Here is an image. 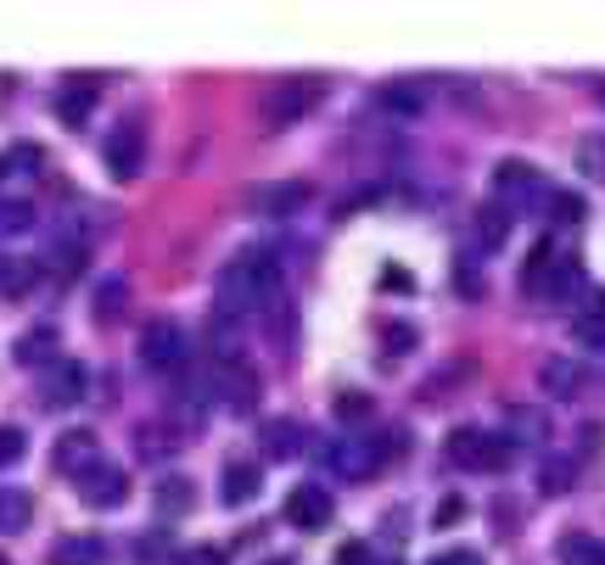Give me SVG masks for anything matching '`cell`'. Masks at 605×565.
I'll return each mask as SVG.
<instances>
[{"instance_id": "1", "label": "cell", "mask_w": 605, "mask_h": 565, "mask_svg": "<svg viewBox=\"0 0 605 565\" xmlns=\"http://www.w3.org/2000/svg\"><path fill=\"white\" fill-rule=\"evenodd\" d=\"M275 286H281V263L264 252V247H252V252H241L236 263H225L219 269V286H213V308H219V320H241V314H258L270 297H275Z\"/></svg>"}, {"instance_id": "2", "label": "cell", "mask_w": 605, "mask_h": 565, "mask_svg": "<svg viewBox=\"0 0 605 565\" xmlns=\"http://www.w3.org/2000/svg\"><path fill=\"white\" fill-rule=\"evenodd\" d=\"M393 448L376 437V431H342L331 448H325V464L336 470V477H354V482H365V477H376L382 470V459H387Z\"/></svg>"}, {"instance_id": "3", "label": "cell", "mask_w": 605, "mask_h": 565, "mask_svg": "<svg viewBox=\"0 0 605 565\" xmlns=\"http://www.w3.org/2000/svg\"><path fill=\"white\" fill-rule=\"evenodd\" d=\"M510 453H515L510 431L460 426V431L449 437V464H466V470H499V464H510Z\"/></svg>"}, {"instance_id": "4", "label": "cell", "mask_w": 605, "mask_h": 565, "mask_svg": "<svg viewBox=\"0 0 605 565\" xmlns=\"http://www.w3.org/2000/svg\"><path fill=\"white\" fill-rule=\"evenodd\" d=\"M325 96V79H286V84H270L264 90V118L281 129V124H298L314 102Z\"/></svg>"}, {"instance_id": "5", "label": "cell", "mask_w": 605, "mask_h": 565, "mask_svg": "<svg viewBox=\"0 0 605 565\" xmlns=\"http://www.w3.org/2000/svg\"><path fill=\"white\" fill-rule=\"evenodd\" d=\"M186 358H191V342H186V331L175 320H152L140 331V364L146 369H180Z\"/></svg>"}, {"instance_id": "6", "label": "cell", "mask_w": 605, "mask_h": 565, "mask_svg": "<svg viewBox=\"0 0 605 565\" xmlns=\"http://www.w3.org/2000/svg\"><path fill=\"white\" fill-rule=\"evenodd\" d=\"M73 488H79V499L91 504V510H118L129 499V477H124L118 464H107V459H96L91 470H79Z\"/></svg>"}, {"instance_id": "7", "label": "cell", "mask_w": 605, "mask_h": 565, "mask_svg": "<svg viewBox=\"0 0 605 565\" xmlns=\"http://www.w3.org/2000/svg\"><path fill=\"white\" fill-rule=\"evenodd\" d=\"M102 157H107L113 179H135V174H140V157H146V129H140V118H118L113 135L102 140Z\"/></svg>"}, {"instance_id": "8", "label": "cell", "mask_w": 605, "mask_h": 565, "mask_svg": "<svg viewBox=\"0 0 605 565\" xmlns=\"http://www.w3.org/2000/svg\"><path fill=\"white\" fill-rule=\"evenodd\" d=\"M331 493L320 488V482H303V488H292L286 493V521L298 526V532H320V526H331Z\"/></svg>"}, {"instance_id": "9", "label": "cell", "mask_w": 605, "mask_h": 565, "mask_svg": "<svg viewBox=\"0 0 605 565\" xmlns=\"http://www.w3.org/2000/svg\"><path fill=\"white\" fill-rule=\"evenodd\" d=\"M51 565H107V537L96 532H67L51 543Z\"/></svg>"}, {"instance_id": "10", "label": "cell", "mask_w": 605, "mask_h": 565, "mask_svg": "<svg viewBox=\"0 0 605 565\" xmlns=\"http://www.w3.org/2000/svg\"><path fill=\"white\" fill-rule=\"evenodd\" d=\"M493 191H499V208L510 202V208H522V202H533L539 197V179H533V168L528 163H499V174H493Z\"/></svg>"}, {"instance_id": "11", "label": "cell", "mask_w": 605, "mask_h": 565, "mask_svg": "<svg viewBox=\"0 0 605 565\" xmlns=\"http://www.w3.org/2000/svg\"><path fill=\"white\" fill-rule=\"evenodd\" d=\"M51 409L56 404H79L84 398V364H73V358H56L51 369H45V393H40Z\"/></svg>"}, {"instance_id": "12", "label": "cell", "mask_w": 605, "mask_h": 565, "mask_svg": "<svg viewBox=\"0 0 605 565\" xmlns=\"http://www.w3.org/2000/svg\"><path fill=\"white\" fill-rule=\"evenodd\" d=\"M219 398H225L230 409H252V404H258V375H252L247 364L225 358V364H219Z\"/></svg>"}, {"instance_id": "13", "label": "cell", "mask_w": 605, "mask_h": 565, "mask_svg": "<svg viewBox=\"0 0 605 565\" xmlns=\"http://www.w3.org/2000/svg\"><path fill=\"white\" fill-rule=\"evenodd\" d=\"M539 387H544L550 398H561V404H566V398H577V393H583V369H577L572 358H544V364H539Z\"/></svg>"}, {"instance_id": "14", "label": "cell", "mask_w": 605, "mask_h": 565, "mask_svg": "<svg viewBox=\"0 0 605 565\" xmlns=\"http://www.w3.org/2000/svg\"><path fill=\"white\" fill-rule=\"evenodd\" d=\"M561 258H566V252H561L550 236L533 247V258H528V269H522V292H528V297H544V286H550V274H555Z\"/></svg>"}, {"instance_id": "15", "label": "cell", "mask_w": 605, "mask_h": 565, "mask_svg": "<svg viewBox=\"0 0 605 565\" xmlns=\"http://www.w3.org/2000/svg\"><path fill=\"white\" fill-rule=\"evenodd\" d=\"M309 197H314V191H309L303 179H286V185H258V191H252V202L264 208V213H298Z\"/></svg>"}, {"instance_id": "16", "label": "cell", "mask_w": 605, "mask_h": 565, "mask_svg": "<svg viewBox=\"0 0 605 565\" xmlns=\"http://www.w3.org/2000/svg\"><path fill=\"white\" fill-rule=\"evenodd\" d=\"M258 488H264V477H258V464H225V482H219V499L236 510V504H252L258 499Z\"/></svg>"}, {"instance_id": "17", "label": "cell", "mask_w": 605, "mask_h": 565, "mask_svg": "<svg viewBox=\"0 0 605 565\" xmlns=\"http://www.w3.org/2000/svg\"><path fill=\"white\" fill-rule=\"evenodd\" d=\"M56 464L67 470V477L91 470V464H96V437H91V431H67V437L56 442Z\"/></svg>"}, {"instance_id": "18", "label": "cell", "mask_w": 605, "mask_h": 565, "mask_svg": "<svg viewBox=\"0 0 605 565\" xmlns=\"http://www.w3.org/2000/svg\"><path fill=\"white\" fill-rule=\"evenodd\" d=\"M264 453L270 459H298L303 453V426L298 420H270L264 426Z\"/></svg>"}, {"instance_id": "19", "label": "cell", "mask_w": 605, "mask_h": 565, "mask_svg": "<svg viewBox=\"0 0 605 565\" xmlns=\"http://www.w3.org/2000/svg\"><path fill=\"white\" fill-rule=\"evenodd\" d=\"M91 107H96V84H67V90H56V113H62V124H84L91 118Z\"/></svg>"}, {"instance_id": "20", "label": "cell", "mask_w": 605, "mask_h": 565, "mask_svg": "<svg viewBox=\"0 0 605 565\" xmlns=\"http://www.w3.org/2000/svg\"><path fill=\"white\" fill-rule=\"evenodd\" d=\"M34 521V499L23 488H0V532H29Z\"/></svg>"}, {"instance_id": "21", "label": "cell", "mask_w": 605, "mask_h": 565, "mask_svg": "<svg viewBox=\"0 0 605 565\" xmlns=\"http://www.w3.org/2000/svg\"><path fill=\"white\" fill-rule=\"evenodd\" d=\"M577 342H588V347H605V292H588V303L577 308Z\"/></svg>"}, {"instance_id": "22", "label": "cell", "mask_w": 605, "mask_h": 565, "mask_svg": "<svg viewBox=\"0 0 605 565\" xmlns=\"http://www.w3.org/2000/svg\"><path fill=\"white\" fill-rule=\"evenodd\" d=\"M510 208H499V202H488V208H477V236H482V247L493 252V247H504L510 241Z\"/></svg>"}, {"instance_id": "23", "label": "cell", "mask_w": 605, "mask_h": 565, "mask_svg": "<svg viewBox=\"0 0 605 565\" xmlns=\"http://www.w3.org/2000/svg\"><path fill=\"white\" fill-rule=\"evenodd\" d=\"M34 280H40V263H29V258H7V263H0V297H23Z\"/></svg>"}, {"instance_id": "24", "label": "cell", "mask_w": 605, "mask_h": 565, "mask_svg": "<svg viewBox=\"0 0 605 565\" xmlns=\"http://www.w3.org/2000/svg\"><path fill=\"white\" fill-rule=\"evenodd\" d=\"M191 504H197V488H191L186 477H163V482H157V510H163V515H186Z\"/></svg>"}, {"instance_id": "25", "label": "cell", "mask_w": 605, "mask_h": 565, "mask_svg": "<svg viewBox=\"0 0 605 565\" xmlns=\"http://www.w3.org/2000/svg\"><path fill=\"white\" fill-rule=\"evenodd\" d=\"M577 292H583V269H577L572 258H561L555 274H550V286H544V297H550V303H577Z\"/></svg>"}, {"instance_id": "26", "label": "cell", "mask_w": 605, "mask_h": 565, "mask_svg": "<svg viewBox=\"0 0 605 565\" xmlns=\"http://www.w3.org/2000/svg\"><path fill=\"white\" fill-rule=\"evenodd\" d=\"M561 565H605V543H594L583 532H566L561 537Z\"/></svg>"}, {"instance_id": "27", "label": "cell", "mask_w": 605, "mask_h": 565, "mask_svg": "<svg viewBox=\"0 0 605 565\" xmlns=\"http://www.w3.org/2000/svg\"><path fill=\"white\" fill-rule=\"evenodd\" d=\"M18 364H56V347H51V331H29L18 342Z\"/></svg>"}, {"instance_id": "28", "label": "cell", "mask_w": 605, "mask_h": 565, "mask_svg": "<svg viewBox=\"0 0 605 565\" xmlns=\"http://www.w3.org/2000/svg\"><path fill=\"white\" fill-rule=\"evenodd\" d=\"M577 168L588 179H605V135H583L577 140Z\"/></svg>"}, {"instance_id": "29", "label": "cell", "mask_w": 605, "mask_h": 565, "mask_svg": "<svg viewBox=\"0 0 605 565\" xmlns=\"http://www.w3.org/2000/svg\"><path fill=\"white\" fill-rule=\"evenodd\" d=\"M382 102H387L393 113H420V84H387Z\"/></svg>"}, {"instance_id": "30", "label": "cell", "mask_w": 605, "mask_h": 565, "mask_svg": "<svg viewBox=\"0 0 605 565\" xmlns=\"http://www.w3.org/2000/svg\"><path fill=\"white\" fill-rule=\"evenodd\" d=\"M29 453V437L18 431V426H0V470H7V464H18Z\"/></svg>"}, {"instance_id": "31", "label": "cell", "mask_w": 605, "mask_h": 565, "mask_svg": "<svg viewBox=\"0 0 605 565\" xmlns=\"http://www.w3.org/2000/svg\"><path fill=\"white\" fill-rule=\"evenodd\" d=\"M29 224H34V208H29V202H0V236L29 230Z\"/></svg>"}, {"instance_id": "32", "label": "cell", "mask_w": 605, "mask_h": 565, "mask_svg": "<svg viewBox=\"0 0 605 565\" xmlns=\"http://www.w3.org/2000/svg\"><path fill=\"white\" fill-rule=\"evenodd\" d=\"M539 488H544L550 499H555V493H566V488H572V464H566V459H550V464H544V482H539Z\"/></svg>"}, {"instance_id": "33", "label": "cell", "mask_w": 605, "mask_h": 565, "mask_svg": "<svg viewBox=\"0 0 605 565\" xmlns=\"http://www.w3.org/2000/svg\"><path fill=\"white\" fill-rule=\"evenodd\" d=\"M409 347H415V325L393 320V325H387V358H404Z\"/></svg>"}, {"instance_id": "34", "label": "cell", "mask_w": 605, "mask_h": 565, "mask_svg": "<svg viewBox=\"0 0 605 565\" xmlns=\"http://www.w3.org/2000/svg\"><path fill=\"white\" fill-rule=\"evenodd\" d=\"M550 208H555V219H561V224H577V219H583V197H572V191H555V197H550Z\"/></svg>"}, {"instance_id": "35", "label": "cell", "mask_w": 605, "mask_h": 565, "mask_svg": "<svg viewBox=\"0 0 605 565\" xmlns=\"http://www.w3.org/2000/svg\"><path fill=\"white\" fill-rule=\"evenodd\" d=\"M96 314H102V320H118V314H124V280H113V286L102 292V303H96Z\"/></svg>"}, {"instance_id": "36", "label": "cell", "mask_w": 605, "mask_h": 565, "mask_svg": "<svg viewBox=\"0 0 605 565\" xmlns=\"http://www.w3.org/2000/svg\"><path fill=\"white\" fill-rule=\"evenodd\" d=\"M460 515H466V499H460V493H449V499L438 504V521H431V526H460Z\"/></svg>"}, {"instance_id": "37", "label": "cell", "mask_w": 605, "mask_h": 565, "mask_svg": "<svg viewBox=\"0 0 605 565\" xmlns=\"http://www.w3.org/2000/svg\"><path fill=\"white\" fill-rule=\"evenodd\" d=\"M426 565H482V554L477 548H444L438 559H426Z\"/></svg>"}, {"instance_id": "38", "label": "cell", "mask_w": 605, "mask_h": 565, "mask_svg": "<svg viewBox=\"0 0 605 565\" xmlns=\"http://www.w3.org/2000/svg\"><path fill=\"white\" fill-rule=\"evenodd\" d=\"M365 559H371L365 543H342V565H365Z\"/></svg>"}, {"instance_id": "39", "label": "cell", "mask_w": 605, "mask_h": 565, "mask_svg": "<svg viewBox=\"0 0 605 565\" xmlns=\"http://www.w3.org/2000/svg\"><path fill=\"white\" fill-rule=\"evenodd\" d=\"M336 409H342V415H348V420H354V415H365V409H371V404H365V398H359V393H348V398H342V404H336Z\"/></svg>"}, {"instance_id": "40", "label": "cell", "mask_w": 605, "mask_h": 565, "mask_svg": "<svg viewBox=\"0 0 605 565\" xmlns=\"http://www.w3.org/2000/svg\"><path fill=\"white\" fill-rule=\"evenodd\" d=\"M140 554L152 559V554H168V537H140Z\"/></svg>"}, {"instance_id": "41", "label": "cell", "mask_w": 605, "mask_h": 565, "mask_svg": "<svg viewBox=\"0 0 605 565\" xmlns=\"http://www.w3.org/2000/svg\"><path fill=\"white\" fill-rule=\"evenodd\" d=\"M186 565H225L213 548H197V554H186Z\"/></svg>"}, {"instance_id": "42", "label": "cell", "mask_w": 605, "mask_h": 565, "mask_svg": "<svg viewBox=\"0 0 605 565\" xmlns=\"http://www.w3.org/2000/svg\"><path fill=\"white\" fill-rule=\"evenodd\" d=\"M264 565H292V559H264Z\"/></svg>"}, {"instance_id": "43", "label": "cell", "mask_w": 605, "mask_h": 565, "mask_svg": "<svg viewBox=\"0 0 605 565\" xmlns=\"http://www.w3.org/2000/svg\"><path fill=\"white\" fill-rule=\"evenodd\" d=\"M0 174H7V157H0Z\"/></svg>"}, {"instance_id": "44", "label": "cell", "mask_w": 605, "mask_h": 565, "mask_svg": "<svg viewBox=\"0 0 605 565\" xmlns=\"http://www.w3.org/2000/svg\"><path fill=\"white\" fill-rule=\"evenodd\" d=\"M599 102H605V84H599Z\"/></svg>"}, {"instance_id": "45", "label": "cell", "mask_w": 605, "mask_h": 565, "mask_svg": "<svg viewBox=\"0 0 605 565\" xmlns=\"http://www.w3.org/2000/svg\"><path fill=\"white\" fill-rule=\"evenodd\" d=\"M0 565H7V554H0Z\"/></svg>"}]
</instances>
